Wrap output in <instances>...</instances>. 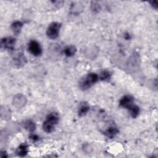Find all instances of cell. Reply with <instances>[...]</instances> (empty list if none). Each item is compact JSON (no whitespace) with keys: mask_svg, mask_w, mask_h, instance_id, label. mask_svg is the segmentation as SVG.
<instances>
[{"mask_svg":"<svg viewBox=\"0 0 158 158\" xmlns=\"http://www.w3.org/2000/svg\"><path fill=\"white\" fill-rule=\"evenodd\" d=\"M111 74L110 72L107 70H104L101 72L100 79L101 80H104V81L109 80L111 78Z\"/></svg>","mask_w":158,"mask_h":158,"instance_id":"cell-21","label":"cell"},{"mask_svg":"<svg viewBox=\"0 0 158 158\" xmlns=\"http://www.w3.org/2000/svg\"><path fill=\"white\" fill-rule=\"evenodd\" d=\"M24 127H25V129L28 131L32 132L35 130L36 126L33 121L30 120H27L26 121L25 123H24Z\"/></svg>","mask_w":158,"mask_h":158,"instance_id":"cell-20","label":"cell"},{"mask_svg":"<svg viewBox=\"0 0 158 158\" xmlns=\"http://www.w3.org/2000/svg\"><path fill=\"white\" fill-rule=\"evenodd\" d=\"M23 23L20 21H16L12 23L11 25V29L14 32V33L16 35H18L22 28Z\"/></svg>","mask_w":158,"mask_h":158,"instance_id":"cell-11","label":"cell"},{"mask_svg":"<svg viewBox=\"0 0 158 158\" xmlns=\"http://www.w3.org/2000/svg\"><path fill=\"white\" fill-rule=\"evenodd\" d=\"M118 132H119V130L116 127H111L110 128H109L105 132V135L109 138H113L117 134Z\"/></svg>","mask_w":158,"mask_h":158,"instance_id":"cell-15","label":"cell"},{"mask_svg":"<svg viewBox=\"0 0 158 158\" xmlns=\"http://www.w3.org/2000/svg\"><path fill=\"white\" fill-rule=\"evenodd\" d=\"M46 120L50 121V122H51L54 125H56L59 122L58 114L56 113H52L48 116Z\"/></svg>","mask_w":158,"mask_h":158,"instance_id":"cell-19","label":"cell"},{"mask_svg":"<svg viewBox=\"0 0 158 158\" xmlns=\"http://www.w3.org/2000/svg\"><path fill=\"white\" fill-rule=\"evenodd\" d=\"M76 51H77V49L74 46H69L65 48L64 54L66 56L71 57L76 54Z\"/></svg>","mask_w":158,"mask_h":158,"instance_id":"cell-18","label":"cell"},{"mask_svg":"<svg viewBox=\"0 0 158 158\" xmlns=\"http://www.w3.org/2000/svg\"><path fill=\"white\" fill-rule=\"evenodd\" d=\"M25 60L26 58L23 56V54H18V55L14 58V61L15 64L16 66H18V67H21L25 64Z\"/></svg>","mask_w":158,"mask_h":158,"instance_id":"cell-16","label":"cell"},{"mask_svg":"<svg viewBox=\"0 0 158 158\" xmlns=\"http://www.w3.org/2000/svg\"><path fill=\"white\" fill-rule=\"evenodd\" d=\"M1 117L4 120H8L11 119V113L9 109L5 107L2 106L1 108Z\"/></svg>","mask_w":158,"mask_h":158,"instance_id":"cell-10","label":"cell"},{"mask_svg":"<svg viewBox=\"0 0 158 158\" xmlns=\"http://www.w3.org/2000/svg\"><path fill=\"white\" fill-rule=\"evenodd\" d=\"M83 9V6L82 5H80L79 4L74 3V5H71L70 7V13L73 14H79Z\"/></svg>","mask_w":158,"mask_h":158,"instance_id":"cell-14","label":"cell"},{"mask_svg":"<svg viewBox=\"0 0 158 158\" xmlns=\"http://www.w3.org/2000/svg\"><path fill=\"white\" fill-rule=\"evenodd\" d=\"M27 103V98L22 94H16L13 99V106L18 109H20L26 106Z\"/></svg>","mask_w":158,"mask_h":158,"instance_id":"cell-4","label":"cell"},{"mask_svg":"<svg viewBox=\"0 0 158 158\" xmlns=\"http://www.w3.org/2000/svg\"><path fill=\"white\" fill-rule=\"evenodd\" d=\"M17 153L20 156H25L28 153V145L26 143L21 144L17 150Z\"/></svg>","mask_w":158,"mask_h":158,"instance_id":"cell-13","label":"cell"},{"mask_svg":"<svg viewBox=\"0 0 158 158\" xmlns=\"http://www.w3.org/2000/svg\"><path fill=\"white\" fill-rule=\"evenodd\" d=\"M133 102H134V99L132 96L126 95L120 100V106L122 107L129 109L133 104Z\"/></svg>","mask_w":158,"mask_h":158,"instance_id":"cell-7","label":"cell"},{"mask_svg":"<svg viewBox=\"0 0 158 158\" xmlns=\"http://www.w3.org/2000/svg\"><path fill=\"white\" fill-rule=\"evenodd\" d=\"M101 6L96 2H93L91 6V9L94 13H98L101 10Z\"/></svg>","mask_w":158,"mask_h":158,"instance_id":"cell-22","label":"cell"},{"mask_svg":"<svg viewBox=\"0 0 158 158\" xmlns=\"http://www.w3.org/2000/svg\"><path fill=\"white\" fill-rule=\"evenodd\" d=\"M150 3H151V6H152L154 9H157V7H158V5H157V2H156V1L151 2Z\"/></svg>","mask_w":158,"mask_h":158,"instance_id":"cell-24","label":"cell"},{"mask_svg":"<svg viewBox=\"0 0 158 158\" xmlns=\"http://www.w3.org/2000/svg\"><path fill=\"white\" fill-rule=\"evenodd\" d=\"M129 109L130 115L132 116L133 118H136L140 113V108L137 105L133 104L131 107L129 108Z\"/></svg>","mask_w":158,"mask_h":158,"instance_id":"cell-17","label":"cell"},{"mask_svg":"<svg viewBox=\"0 0 158 158\" xmlns=\"http://www.w3.org/2000/svg\"><path fill=\"white\" fill-rule=\"evenodd\" d=\"M98 52L99 50L98 48L95 46H91L88 47L85 50V56L88 58L93 60L97 57V56H98Z\"/></svg>","mask_w":158,"mask_h":158,"instance_id":"cell-8","label":"cell"},{"mask_svg":"<svg viewBox=\"0 0 158 158\" xmlns=\"http://www.w3.org/2000/svg\"><path fill=\"white\" fill-rule=\"evenodd\" d=\"M98 76L94 73H90L86 77L82 78L79 81V87L83 90H86L90 88L98 80Z\"/></svg>","mask_w":158,"mask_h":158,"instance_id":"cell-1","label":"cell"},{"mask_svg":"<svg viewBox=\"0 0 158 158\" xmlns=\"http://www.w3.org/2000/svg\"><path fill=\"white\" fill-rule=\"evenodd\" d=\"M54 126L55 125L50 122L48 120H46L43 124V129L46 133H51L54 130Z\"/></svg>","mask_w":158,"mask_h":158,"instance_id":"cell-12","label":"cell"},{"mask_svg":"<svg viewBox=\"0 0 158 158\" xmlns=\"http://www.w3.org/2000/svg\"><path fill=\"white\" fill-rule=\"evenodd\" d=\"M29 51L35 56H39L42 53V48L40 44L36 41H31L29 45Z\"/></svg>","mask_w":158,"mask_h":158,"instance_id":"cell-5","label":"cell"},{"mask_svg":"<svg viewBox=\"0 0 158 158\" xmlns=\"http://www.w3.org/2000/svg\"><path fill=\"white\" fill-rule=\"evenodd\" d=\"M61 27V23L59 22H52L48 27L46 35L50 39H56L58 37L59 31Z\"/></svg>","mask_w":158,"mask_h":158,"instance_id":"cell-2","label":"cell"},{"mask_svg":"<svg viewBox=\"0 0 158 158\" xmlns=\"http://www.w3.org/2000/svg\"><path fill=\"white\" fill-rule=\"evenodd\" d=\"M16 43V39L13 37L4 38L1 40V47L5 50H13Z\"/></svg>","mask_w":158,"mask_h":158,"instance_id":"cell-6","label":"cell"},{"mask_svg":"<svg viewBox=\"0 0 158 158\" xmlns=\"http://www.w3.org/2000/svg\"><path fill=\"white\" fill-rule=\"evenodd\" d=\"M30 139L33 140V141H37L39 140V137L36 135H35V134H32L30 136Z\"/></svg>","mask_w":158,"mask_h":158,"instance_id":"cell-23","label":"cell"},{"mask_svg":"<svg viewBox=\"0 0 158 158\" xmlns=\"http://www.w3.org/2000/svg\"><path fill=\"white\" fill-rule=\"evenodd\" d=\"M90 106L87 102H82L79 107L78 109V114L80 117H83L85 116L87 113L89 111Z\"/></svg>","mask_w":158,"mask_h":158,"instance_id":"cell-9","label":"cell"},{"mask_svg":"<svg viewBox=\"0 0 158 158\" xmlns=\"http://www.w3.org/2000/svg\"><path fill=\"white\" fill-rule=\"evenodd\" d=\"M140 64V57L138 53H133L127 62V68L129 70H135L138 69Z\"/></svg>","mask_w":158,"mask_h":158,"instance_id":"cell-3","label":"cell"}]
</instances>
